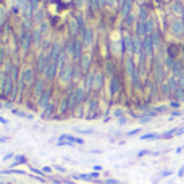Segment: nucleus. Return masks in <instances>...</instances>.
I'll return each mask as SVG.
<instances>
[{"label": "nucleus", "mask_w": 184, "mask_h": 184, "mask_svg": "<svg viewBox=\"0 0 184 184\" xmlns=\"http://www.w3.org/2000/svg\"><path fill=\"white\" fill-rule=\"evenodd\" d=\"M50 97H52V91H50V89H44V92L39 95V105L45 108V107L50 103V102H49Z\"/></svg>", "instance_id": "obj_1"}, {"label": "nucleus", "mask_w": 184, "mask_h": 184, "mask_svg": "<svg viewBox=\"0 0 184 184\" xmlns=\"http://www.w3.org/2000/svg\"><path fill=\"white\" fill-rule=\"evenodd\" d=\"M79 62H81V63H79L81 71H82V73H87V71H89V68H91V55L89 53H84Z\"/></svg>", "instance_id": "obj_2"}, {"label": "nucleus", "mask_w": 184, "mask_h": 184, "mask_svg": "<svg viewBox=\"0 0 184 184\" xmlns=\"http://www.w3.org/2000/svg\"><path fill=\"white\" fill-rule=\"evenodd\" d=\"M21 79H23V82H26V84H31L34 81V70L33 68H26L24 71H23V74H21Z\"/></svg>", "instance_id": "obj_3"}, {"label": "nucleus", "mask_w": 184, "mask_h": 184, "mask_svg": "<svg viewBox=\"0 0 184 184\" xmlns=\"http://www.w3.org/2000/svg\"><path fill=\"white\" fill-rule=\"evenodd\" d=\"M102 86H103V74L102 73L94 74V84H92V89H94V91H100Z\"/></svg>", "instance_id": "obj_4"}, {"label": "nucleus", "mask_w": 184, "mask_h": 184, "mask_svg": "<svg viewBox=\"0 0 184 184\" xmlns=\"http://www.w3.org/2000/svg\"><path fill=\"white\" fill-rule=\"evenodd\" d=\"M119 92V79L116 78V76H113L110 81V94L111 95H116Z\"/></svg>", "instance_id": "obj_5"}, {"label": "nucleus", "mask_w": 184, "mask_h": 184, "mask_svg": "<svg viewBox=\"0 0 184 184\" xmlns=\"http://www.w3.org/2000/svg\"><path fill=\"white\" fill-rule=\"evenodd\" d=\"M31 41H33V39L29 37V33L23 31V33H21V47H23V50H27V49H29Z\"/></svg>", "instance_id": "obj_6"}, {"label": "nucleus", "mask_w": 184, "mask_h": 184, "mask_svg": "<svg viewBox=\"0 0 184 184\" xmlns=\"http://www.w3.org/2000/svg\"><path fill=\"white\" fill-rule=\"evenodd\" d=\"M42 33H41V29H36L34 33H33V42H36L39 45V44H41V41H42Z\"/></svg>", "instance_id": "obj_7"}, {"label": "nucleus", "mask_w": 184, "mask_h": 184, "mask_svg": "<svg viewBox=\"0 0 184 184\" xmlns=\"http://www.w3.org/2000/svg\"><path fill=\"white\" fill-rule=\"evenodd\" d=\"M123 45H125V50L131 52V41H129V36H125V39H123Z\"/></svg>", "instance_id": "obj_8"}, {"label": "nucleus", "mask_w": 184, "mask_h": 184, "mask_svg": "<svg viewBox=\"0 0 184 184\" xmlns=\"http://www.w3.org/2000/svg\"><path fill=\"white\" fill-rule=\"evenodd\" d=\"M52 111H53V105H52V103H49V105L45 107V111H44V118L52 116Z\"/></svg>", "instance_id": "obj_9"}, {"label": "nucleus", "mask_w": 184, "mask_h": 184, "mask_svg": "<svg viewBox=\"0 0 184 184\" xmlns=\"http://www.w3.org/2000/svg\"><path fill=\"white\" fill-rule=\"evenodd\" d=\"M152 137H157V134H145V136H142V139H152Z\"/></svg>", "instance_id": "obj_10"}, {"label": "nucleus", "mask_w": 184, "mask_h": 184, "mask_svg": "<svg viewBox=\"0 0 184 184\" xmlns=\"http://www.w3.org/2000/svg\"><path fill=\"white\" fill-rule=\"evenodd\" d=\"M136 133H139V129H134V131H131V133H128L129 136H133V134H136Z\"/></svg>", "instance_id": "obj_11"}, {"label": "nucleus", "mask_w": 184, "mask_h": 184, "mask_svg": "<svg viewBox=\"0 0 184 184\" xmlns=\"http://www.w3.org/2000/svg\"><path fill=\"white\" fill-rule=\"evenodd\" d=\"M2 58H3V50L0 49V63H2Z\"/></svg>", "instance_id": "obj_12"}, {"label": "nucleus", "mask_w": 184, "mask_h": 184, "mask_svg": "<svg viewBox=\"0 0 184 184\" xmlns=\"http://www.w3.org/2000/svg\"><path fill=\"white\" fill-rule=\"evenodd\" d=\"M5 141H7L5 137H0V142H5Z\"/></svg>", "instance_id": "obj_13"}]
</instances>
